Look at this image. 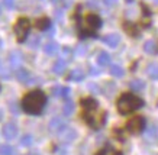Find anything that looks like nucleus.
<instances>
[{"label": "nucleus", "mask_w": 158, "mask_h": 155, "mask_svg": "<svg viewBox=\"0 0 158 155\" xmlns=\"http://www.w3.org/2000/svg\"><path fill=\"white\" fill-rule=\"evenodd\" d=\"M76 136H77V132L74 131V129H71V128H67L65 131L61 132V141L62 142H65V144L73 142V141L76 139Z\"/></svg>", "instance_id": "10"}, {"label": "nucleus", "mask_w": 158, "mask_h": 155, "mask_svg": "<svg viewBox=\"0 0 158 155\" xmlns=\"http://www.w3.org/2000/svg\"><path fill=\"white\" fill-rule=\"evenodd\" d=\"M0 75H2V77H5V78H9V71H6V68L3 67V65H2V61H0Z\"/></svg>", "instance_id": "29"}, {"label": "nucleus", "mask_w": 158, "mask_h": 155, "mask_svg": "<svg viewBox=\"0 0 158 155\" xmlns=\"http://www.w3.org/2000/svg\"><path fill=\"white\" fill-rule=\"evenodd\" d=\"M32 142H34L32 136L31 135H23L22 136V139H20V145L22 146H31L32 145Z\"/></svg>", "instance_id": "27"}, {"label": "nucleus", "mask_w": 158, "mask_h": 155, "mask_svg": "<svg viewBox=\"0 0 158 155\" xmlns=\"http://www.w3.org/2000/svg\"><path fill=\"white\" fill-rule=\"evenodd\" d=\"M36 28L39 31H47L51 28V20L48 18H41V19L36 20Z\"/></svg>", "instance_id": "18"}, {"label": "nucleus", "mask_w": 158, "mask_h": 155, "mask_svg": "<svg viewBox=\"0 0 158 155\" xmlns=\"http://www.w3.org/2000/svg\"><path fill=\"white\" fill-rule=\"evenodd\" d=\"M106 117H105V113L103 112H96L94 113V110H90L86 113V122L89 123V125L91 126V128H94V129H99L103 123H105Z\"/></svg>", "instance_id": "5"}, {"label": "nucleus", "mask_w": 158, "mask_h": 155, "mask_svg": "<svg viewBox=\"0 0 158 155\" xmlns=\"http://www.w3.org/2000/svg\"><path fill=\"white\" fill-rule=\"evenodd\" d=\"M49 131L52 132V133H61L62 131H65L68 126H67V122L64 120L61 116H55L52 117L51 120H49Z\"/></svg>", "instance_id": "7"}, {"label": "nucleus", "mask_w": 158, "mask_h": 155, "mask_svg": "<svg viewBox=\"0 0 158 155\" xmlns=\"http://www.w3.org/2000/svg\"><path fill=\"white\" fill-rule=\"evenodd\" d=\"M65 67H67V61H65V59H62V58H58L57 61H55V64H54L52 71L60 75V74H62L64 71H65Z\"/></svg>", "instance_id": "13"}, {"label": "nucleus", "mask_w": 158, "mask_h": 155, "mask_svg": "<svg viewBox=\"0 0 158 155\" xmlns=\"http://www.w3.org/2000/svg\"><path fill=\"white\" fill-rule=\"evenodd\" d=\"M99 73H100V71H99V70H96L94 67L91 68V74H94V75H96V74H99Z\"/></svg>", "instance_id": "33"}, {"label": "nucleus", "mask_w": 158, "mask_h": 155, "mask_svg": "<svg viewBox=\"0 0 158 155\" xmlns=\"http://www.w3.org/2000/svg\"><path fill=\"white\" fill-rule=\"evenodd\" d=\"M9 63L12 68H19V65L22 64V54L19 51H12L9 54Z\"/></svg>", "instance_id": "9"}, {"label": "nucleus", "mask_w": 158, "mask_h": 155, "mask_svg": "<svg viewBox=\"0 0 158 155\" xmlns=\"http://www.w3.org/2000/svg\"><path fill=\"white\" fill-rule=\"evenodd\" d=\"M45 103H47V96L41 90H34L22 99V109L29 115H39L44 110Z\"/></svg>", "instance_id": "1"}, {"label": "nucleus", "mask_w": 158, "mask_h": 155, "mask_svg": "<svg viewBox=\"0 0 158 155\" xmlns=\"http://www.w3.org/2000/svg\"><path fill=\"white\" fill-rule=\"evenodd\" d=\"M103 41H105L109 47L116 48V47L119 45V42H120V36H119V34H109V35H106Z\"/></svg>", "instance_id": "12"}, {"label": "nucleus", "mask_w": 158, "mask_h": 155, "mask_svg": "<svg viewBox=\"0 0 158 155\" xmlns=\"http://www.w3.org/2000/svg\"><path fill=\"white\" fill-rule=\"evenodd\" d=\"M97 64L100 65V67H105V65H109L110 64V55L107 52H100L97 55Z\"/></svg>", "instance_id": "17"}, {"label": "nucleus", "mask_w": 158, "mask_h": 155, "mask_svg": "<svg viewBox=\"0 0 158 155\" xmlns=\"http://www.w3.org/2000/svg\"><path fill=\"white\" fill-rule=\"evenodd\" d=\"M28 155H36V154H28Z\"/></svg>", "instance_id": "37"}, {"label": "nucleus", "mask_w": 158, "mask_h": 155, "mask_svg": "<svg viewBox=\"0 0 158 155\" xmlns=\"http://www.w3.org/2000/svg\"><path fill=\"white\" fill-rule=\"evenodd\" d=\"M0 12H2V9H0Z\"/></svg>", "instance_id": "38"}, {"label": "nucleus", "mask_w": 158, "mask_h": 155, "mask_svg": "<svg viewBox=\"0 0 158 155\" xmlns=\"http://www.w3.org/2000/svg\"><path fill=\"white\" fill-rule=\"evenodd\" d=\"M54 96L57 97H68L70 94V87H64V86H55L52 88Z\"/></svg>", "instance_id": "15"}, {"label": "nucleus", "mask_w": 158, "mask_h": 155, "mask_svg": "<svg viewBox=\"0 0 158 155\" xmlns=\"http://www.w3.org/2000/svg\"><path fill=\"white\" fill-rule=\"evenodd\" d=\"M44 51H45V54H48V55H54V54L58 52V44H55V42H48V44L44 47Z\"/></svg>", "instance_id": "21"}, {"label": "nucleus", "mask_w": 158, "mask_h": 155, "mask_svg": "<svg viewBox=\"0 0 158 155\" xmlns=\"http://www.w3.org/2000/svg\"><path fill=\"white\" fill-rule=\"evenodd\" d=\"M125 29L128 31L132 36H136L138 35V31H136V28H134V26H131V25H125Z\"/></svg>", "instance_id": "28"}, {"label": "nucleus", "mask_w": 158, "mask_h": 155, "mask_svg": "<svg viewBox=\"0 0 158 155\" xmlns=\"http://www.w3.org/2000/svg\"><path fill=\"white\" fill-rule=\"evenodd\" d=\"M154 2H155V3H157V5H158V0H154Z\"/></svg>", "instance_id": "36"}, {"label": "nucleus", "mask_w": 158, "mask_h": 155, "mask_svg": "<svg viewBox=\"0 0 158 155\" xmlns=\"http://www.w3.org/2000/svg\"><path fill=\"white\" fill-rule=\"evenodd\" d=\"M157 135H158V129L155 128V126H149V128H147V131H145V138L147 139H155L157 138Z\"/></svg>", "instance_id": "23"}, {"label": "nucleus", "mask_w": 158, "mask_h": 155, "mask_svg": "<svg viewBox=\"0 0 158 155\" xmlns=\"http://www.w3.org/2000/svg\"><path fill=\"white\" fill-rule=\"evenodd\" d=\"M144 128H145V119L142 116H135L126 123V129L131 133H139V132L144 131Z\"/></svg>", "instance_id": "6"}, {"label": "nucleus", "mask_w": 158, "mask_h": 155, "mask_svg": "<svg viewBox=\"0 0 158 155\" xmlns=\"http://www.w3.org/2000/svg\"><path fill=\"white\" fill-rule=\"evenodd\" d=\"M51 2H52V3H58V2H60V0H51Z\"/></svg>", "instance_id": "34"}, {"label": "nucleus", "mask_w": 158, "mask_h": 155, "mask_svg": "<svg viewBox=\"0 0 158 155\" xmlns=\"http://www.w3.org/2000/svg\"><path fill=\"white\" fill-rule=\"evenodd\" d=\"M18 135V126L9 122V123H6L3 126V136H5L6 139H15Z\"/></svg>", "instance_id": "8"}, {"label": "nucleus", "mask_w": 158, "mask_h": 155, "mask_svg": "<svg viewBox=\"0 0 158 155\" xmlns=\"http://www.w3.org/2000/svg\"><path fill=\"white\" fill-rule=\"evenodd\" d=\"M144 51L147 54H155L158 51V47L154 41H147L144 44Z\"/></svg>", "instance_id": "20"}, {"label": "nucleus", "mask_w": 158, "mask_h": 155, "mask_svg": "<svg viewBox=\"0 0 158 155\" xmlns=\"http://www.w3.org/2000/svg\"><path fill=\"white\" fill-rule=\"evenodd\" d=\"M106 6H115L118 3V0H103Z\"/></svg>", "instance_id": "32"}, {"label": "nucleus", "mask_w": 158, "mask_h": 155, "mask_svg": "<svg viewBox=\"0 0 158 155\" xmlns=\"http://www.w3.org/2000/svg\"><path fill=\"white\" fill-rule=\"evenodd\" d=\"M110 74L115 75V77H122L125 74V71L120 65H112V67H110Z\"/></svg>", "instance_id": "25"}, {"label": "nucleus", "mask_w": 158, "mask_h": 155, "mask_svg": "<svg viewBox=\"0 0 158 155\" xmlns=\"http://www.w3.org/2000/svg\"><path fill=\"white\" fill-rule=\"evenodd\" d=\"M147 74L151 78H154V80H158V64L157 63L149 64L148 67H147Z\"/></svg>", "instance_id": "19"}, {"label": "nucleus", "mask_w": 158, "mask_h": 155, "mask_svg": "<svg viewBox=\"0 0 158 155\" xmlns=\"http://www.w3.org/2000/svg\"><path fill=\"white\" fill-rule=\"evenodd\" d=\"M102 26V19L97 15H89L86 18V23L84 26H80V36L81 38H86V36H90L93 32H96L99 28Z\"/></svg>", "instance_id": "3"}, {"label": "nucleus", "mask_w": 158, "mask_h": 155, "mask_svg": "<svg viewBox=\"0 0 158 155\" xmlns=\"http://www.w3.org/2000/svg\"><path fill=\"white\" fill-rule=\"evenodd\" d=\"M129 87L134 90V92H141V90H144L145 87V83L142 80H132L129 83Z\"/></svg>", "instance_id": "22"}, {"label": "nucleus", "mask_w": 158, "mask_h": 155, "mask_svg": "<svg viewBox=\"0 0 158 155\" xmlns=\"http://www.w3.org/2000/svg\"><path fill=\"white\" fill-rule=\"evenodd\" d=\"M29 45H31L32 48H38V45H39V36H34V38H32V41L29 42Z\"/></svg>", "instance_id": "30"}, {"label": "nucleus", "mask_w": 158, "mask_h": 155, "mask_svg": "<svg viewBox=\"0 0 158 155\" xmlns=\"http://www.w3.org/2000/svg\"><path fill=\"white\" fill-rule=\"evenodd\" d=\"M81 104H83V107H84L87 112L96 110V109H97V102L94 100V99H91V97L83 99V100H81Z\"/></svg>", "instance_id": "14"}, {"label": "nucleus", "mask_w": 158, "mask_h": 155, "mask_svg": "<svg viewBox=\"0 0 158 155\" xmlns=\"http://www.w3.org/2000/svg\"><path fill=\"white\" fill-rule=\"evenodd\" d=\"M16 77H18V80L22 81V83H29V80H31V74H29V71L28 70H25V68H18Z\"/></svg>", "instance_id": "16"}, {"label": "nucleus", "mask_w": 158, "mask_h": 155, "mask_svg": "<svg viewBox=\"0 0 158 155\" xmlns=\"http://www.w3.org/2000/svg\"><path fill=\"white\" fill-rule=\"evenodd\" d=\"M126 2H128V3H132V2H134V0H126Z\"/></svg>", "instance_id": "35"}, {"label": "nucleus", "mask_w": 158, "mask_h": 155, "mask_svg": "<svg viewBox=\"0 0 158 155\" xmlns=\"http://www.w3.org/2000/svg\"><path fill=\"white\" fill-rule=\"evenodd\" d=\"M144 106V100L139 99L138 96H135L132 93H126V94H122L118 100V110L122 113V115H128V113H132L136 109H141Z\"/></svg>", "instance_id": "2"}, {"label": "nucleus", "mask_w": 158, "mask_h": 155, "mask_svg": "<svg viewBox=\"0 0 158 155\" xmlns=\"http://www.w3.org/2000/svg\"><path fill=\"white\" fill-rule=\"evenodd\" d=\"M84 77H86V73L83 71L81 68H74V70H71V73H70V75H68V80L78 83V81H83Z\"/></svg>", "instance_id": "11"}, {"label": "nucleus", "mask_w": 158, "mask_h": 155, "mask_svg": "<svg viewBox=\"0 0 158 155\" xmlns=\"http://www.w3.org/2000/svg\"><path fill=\"white\" fill-rule=\"evenodd\" d=\"M29 29H31V22L26 18H19L15 23V35L19 42H25L26 41V36L29 35Z\"/></svg>", "instance_id": "4"}, {"label": "nucleus", "mask_w": 158, "mask_h": 155, "mask_svg": "<svg viewBox=\"0 0 158 155\" xmlns=\"http://www.w3.org/2000/svg\"><path fill=\"white\" fill-rule=\"evenodd\" d=\"M13 154V146L7 145V144H3L0 145V155H12Z\"/></svg>", "instance_id": "26"}, {"label": "nucleus", "mask_w": 158, "mask_h": 155, "mask_svg": "<svg viewBox=\"0 0 158 155\" xmlns=\"http://www.w3.org/2000/svg\"><path fill=\"white\" fill-rule=\"evenodd\" d=\"M62 112H64L65 116H70L73 112H74V103H73L71 100H67L65 104H64V107H62Z\"/></svg>", "instance_id": "24"}, {"label": "nucleus", "mask_w": 158, "mask_h": 155, "mask_svg": "<svg viewBox=\"0 0 158 155\" xmlns=\"http://www.w3.org/2000/svg\"><path fill=\"white\" fill-rule=\"evenodd\" d=\"M3 5H5L7 9H13L15 7V0H3Z\"/></svg>", "instance_id": "31"}]
</instances>
